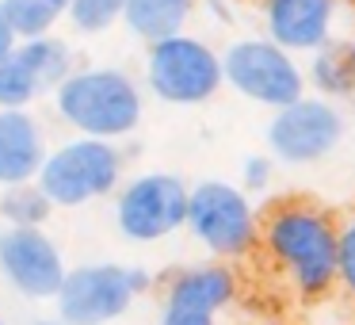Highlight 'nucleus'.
<instances>
[{
    "label": "nucleus",
    "instance_id": "12",
    "mask_svg": "<svg viewBox=\"0 0 355 325\" xmlns=\"http://www.w3.org/2000/svg\"><path fill=\"white\" fill-rule=\"evenodd\" d=\"M233 299H237V272L230 264H195V268H184L168 279L161 294L157 325H218V314Z\"/></svg>",
    "mask_w": 355,
    "mask_h": 325
},
{
    "label": "nucleus",
    "instance_id": "10",
    "mask_svg": "<svg viewBox=\"0 0 355 325\" xmlns=\"http://www.w3.org/2000/svg\"><path fill=\"white\" fill-rule=\"evenodd\" d=\"M65 272V253L46 226H4L0 230V279L31 302H54Z\"/></svg>",
    "mask_w": 355,
    "mask_h": 325
},
{
    "label": "nucleus",
    "instance_id": "24",
    "mask_svg": "<svg viewBox=\"0 0 355 325\" xmlns=\"http://www.w3.org/2000/svg\"><path fill=\"white\" fill-rule=\"evenodd\" d=\"M0 325H8V322H4V317H0Z\"/></svg>",
    "mask_w": 355,
    "mask_h": 325
},
{
    "label": "nucleus",
    "instance_id": "21",
    "mask_svg": "<svg viewBox=\"0 0 355 325\" xmlns=\"http://www.w3.org/2000/svg\"><path fill=\"white\" fill-rule=\"evenodd\" d=\"M271 180H275V161L268 153L245 157V165H241V188L245 192H268Z\"/></svg>",
    "mask_w": 355,
    "mask_h": 325
},
{
    "label": "nucleus",
    "instance_id": "16",
    "mask_svg": "<svg viewBox=\"0 0 355 325\" xmlns=\"http://www.w3.org/2000/svg\"><path fill=\"white\" fill-rule=\"evenodd\" d=\"M306 81L324 100H347L355 96V39H329L321 50L309 54Z\"/></svg>",
    "mask_w": 355,
    "mask_h": 325
},
{
    "label": "nucleus",
    "instance_id": "6",
    "mask_svg": "<svg viewBox=\"0 0 355 325\" xmlns=\"http://www.w3.org/2000/svg\"><path fill=\"white\" fill-rule=\"evenodd\" d=\"M149 291V272L134 264L92 260L65 272L54 294V310L65 325H111L130 314V306Z\"/></svg>",
    "mask_w": 355,
    "mask_h": 325
},
{
    "label": "nucleus",
    "instance_id": "14",
    "mask_svg": "<svg viewBox=\"0 0 355 325\" xmlns=\"http://www.w3.org/2000/svg\"><path fill=\"white\" fill-rule=\"evenodd\" d=\"M46 153V131L31 108H0V188L31 184Z\"/></svg>",
    "mask_w": 355,
    "mask_h": 325
},
{
    "label": "nucleus",
    "instance_id": "17",
    "mask_svg": "<svg viewBox=\"0 0 355 325\" xmlns=\"http://www.w3.org/2000/svg\"><path fill=\"white\" fill-rule=\"evenodd\" d=\"M16 39H42L54 35V27L65 19L69 0H0Z\"/></svg>",
    "mask_w": 355,
    "mask_h": 325
},
{
    "label": "nucleus",
    "instance_id": "5",
    "mask_svg": "<svg viewBox=\"0 0 355 325\" xmlns=\"http://www.w3.org/2000/svg\"><path fill=\"white\" fill-rule=\"evenodd\" d=\"M184 230L210 253V260H241L260 245V215L245 188L230 180H199L187 195Z\"/></svg>",
    "mask_w": 355,
    "mask_h": 325
},
{
    "label": "nucleus",
    "instance_id": "2",
    "mask_svg": "<svg viewBox=\"0 0 355 325\" xmlns=\"http://www.w3.org/2000/svg\"><path fill=\"white\" fill-rule=\"evenodd\" d=\"M54 111L73 134L103 142H123L141 126L146 92L138 77L119 65H77L54 88Z\"/></svg>",
    "mask_w": 355,
    "mask_h": 325
},
{
    "label": "nucleus",
    "instance_id": "18",
    "mask_svg": "<svg viewBox=\"0 0 355 325\" xmlns=\"http://www.w3.org/2000/svg\"><path fill=\"white\" fill-rule=\"evenodd\" d=\"M54 215V203L46 199L39 184H12L0 188V218L4 226H46Z\"/></svg>",
    "mask_w": 355,
    "mask_h": 325
},
{
    "label": "nucleus",
    "instance_id": "25",
    "mask_svg": "<svg viewBox=\"0 0 355 325\" xmlns=\"http://www.w3.org/2000/svg\"><path fill=\"white\" fill-rule=\"evenodd\" d=\"M347 4H352V8H355V0H347Z\"/></svg>",
    "mask_w": 355,
    "mask_h": 325
},
{
    "label": "nucleus",
    "instance_id": "3",
    "mask_svg": "<svg viewBox=\"0 0 355 325\" xmlns=\"http://www.w3.org/2000/svg\"><path fill=\"white\" fill-rule=\"evenodd\" d=\"M123 172L126 153L119 149V142L73 134L62 146H50L35 184L46 192L54 210H80L88 203L111 199L115 188L123 184Z\"/></svg>",
    "mask_w": 355,
    "mask_h": 325
},
{
    "label": "nucleus",
    "instance_id": "22",
    "mask_svg": "<svg viewBox=\"0 0 355 325\" xmlns=\"http://www.w3.org/2000/svg\"><path fill=\"white\" fill-rule=\"evenodd\" d=\"M16 31H12V24H8V16H4V8H0V62L16 50Z\"/></svg>",
    "mask_w": 355,
    "mask_h": 325
},
{
    "label": "nucleus",
    "instance_id": "1",
    "mask_svg": "<svg viewBox=\"0 0 355 325\" xmlns=\"http://www.w3.org/2000/svg\"><path fill=\"white\" fill-rule=\"evenodd\" d=\"M336 218L313 199H275L260 215V245L302 299L336 287Z\"/></svg>",
    "mask_w": 355,
    "mask_h": 325
},
{
    "label": "nucleus",
    "instance_id": "23",
    "mask_svg": "<svg viewBox=\"0 0 355 325\" xmlns=\"http://www.w3.org/2000/svg\"><path fill=\"white\" fill-rule=\"evenodd\" d=\"M35 325H65L62 317H42V322H35Z\"/></svg>",
    "mask_w": 355,
    "mask_h": 325
},
{
    "label": "nucleus",
    "instance_id": "8",
    "mask_svg": "<svg viewBox=\"0 0 355 325\" xmlns=\"http://www.w3.org/2000/svg\"><path fill=\"white\" fill-rule=\"evenodd\" d=\"M222 77L225 88H233L248 103H260L268 111L286 108L306 92V69L298 65V58L275 47L268 35L233 39L222 50Z\"/></svg>",
    "mask_w": 355,
    "mask_h": 325
},
{
    "label": "nucleus",
    "instance_id": "11",
    "mask_svg": "<svg viewBox=\"0 0 355 325\" xmlns=\"http://www.w3.org/2000/svg\"><path fill=\"white\" fill-rule=\"evenodd\" d=\"M73 69L77 62L65 39H19L16 50L0 62V108H31L42 96H54Z\"/></svg>",
    "mask_w": 355,
    "mask_h": 325
},
{
    "label": "nucleus",
    "instance_id": "15",
    "mask_svg": "<svg viewBox=\"0 0 355 325\" xmlns=\"http://www.w3.org/2000/svg\"><path fill=\"white\" fill-rule=\"evenodd\" d=\"M195 16V0H126L123 24L134 39L161 42L172 35L187 31V19Z\"/></svg>",
    "mask_w": 355,
    "mask_h": 325
},
{
    "label": "nucleus",
    "instance_id": "19",
    "mask_svg": "<svg viewBox=\"0 0 355 325\" xmlns=\"http://www.w3.org/2000/svg\"><path fill=\"white\" fill-rule=\"evenodd\" d=\"M123 8L126 0H69V27L77 35H103L115 24H123Z\"/></svg>",
    "mask_w": 355,
    "mask_h": 325
},
{
    "label": "nucleus",
    "instance_id": "4",
    "mask_svg": "<svg viewBox=\"0 0 355 325\" xmlns=\"http://www.w3.org/2000/svg\"><path fill=\"white\" fill-rule=\"evenodd\" d=\"M141 81L168 108H202L225 88L222 54L199 35L180 31L146 47Z\"/></svg>",
    "mask_w": 355,
    "mask_h": 325
},
{
    "label": "nucleus",
    "instance_id": "9",
    "mask_svg": "<svg viewBox=\"0 0 355 325\" xmlns=\"http://www.w3.org/2000/svg\"><path fill=\"white\" fill-rule=\"evenodd\" d=\"M344 131L347 123L336 100L302 92L286 108L271 111L263 142H268V157L279 165H317L340 149Z\"/></svg>",
    "mask_w": 355,
    "mask_h": 325
},
{
    "label": "nucleus",
    "instance_id": "13",
    "mask_svg": "<svg viewBox=\"0 0 355 325\" xmlns=\"http://www.w3.org/2000/svg\"><path fill=\"white\" fill-rule=\"evenodd\" d=\"M340 0H260L263 35L291 54H313L332 39Z\"/></svg>",
    "mask_w": 355,
    "mask_h": 325
},
{
    "label": "nucleus",
    "instance_id": "7",
    "mask_svg": "<svg viewBox=\"0 0 355 325\" xmlns=\"http://www.w3.org/2000/svg\"><path fill=\"white\" fill-rule=\"evenodd\" d=\"M191 184L176 172H138L123 180L111 195L115 230L134 245H157L184 230Z\"/></svg>",
    "mask_w": 355,
    "mask_h": 325
},
{
    "label": "nucleus",
    "instance_id": "20",
    "mask_svg": "<svg viewBox=\"0 0 355 325\" xmlns=\"http://www.w3.org/2000/svg\"><path fill=\"white\" fill-rule=\"evenodd\" d=\"M336 287L355 299V215L336 226Z\"/></svg>",
    "mask_w": 355,
    "mask_h": 325
}]
</instances>
